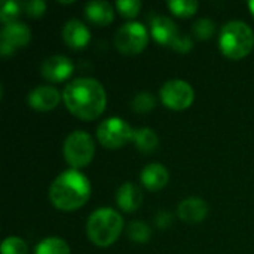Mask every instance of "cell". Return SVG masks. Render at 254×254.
I'll return each instance as SVG.
<instances>
[{"mask_svg": "<svg viewBox=\"0 0 254 254\" xmlns=\"http://www.w3.org/2000/svg\"><path fill=\"white\" fill-rule=\"evenodd\" d=\"M162 103L171 110H185L188 109L195 98V91L183 79L167 80L159 91Z\"/></svg>", "mask_w": 254, "mask_h": 254, "instance_id": "obj_9", "label": "cell"}, {"mask_svg": "<svg viewBox=\"0 0 254 254\" xmlns=\"http://www.w3.org/2000/svg\"><path fill=\"white\" fill-rule=\"evenodd\" d=\"M74 70V65L71 63V60L65 55L57 54V55H51L48 58L43 60L40 71L42 76L52 83L57 82H63L65 79H68L71 76Z\"/></svg>", "mask_w": 254, "mask_h": 254, "instance_id": "obj_11", "label": "cell"}, {"mask_svg": "<svg viewBox=\"0 0 254 254\" xmlns=\"http://www.w3.org/2000/svg\"><path fill=\"white\" fill-rule=\"evenodd\" d=\"M150 33L158 43L168 45L179 52H189L193 46V40L189 34L182 31L177 24L165 15H158L152 19Z\"/></svg>", "mask_w": 254, "mask_h": 254, "instance_id": "obj_5", "label": "cell"}, {"mask_svg": "<svg viewBox=\"0 0 254 254\" xmlns=\"http://www.w3.org/2000/svg\"><path fill=\"white\" fill-rule=\"evenodd\" d=\"M63 98V94L51 85H40L30 91L28 94V104L31 109L39 112H49L54 110L60 100Z\"/></svg>", "mask_w": 254, "mask_h": 254, "instance_id": "obj_12", "label": "cell"}, {"mask_svg": "<svg viewBox=\"0 0 254 254\" xmlns=\"http://www.w3.org/2000/svg\"><path fill=\"white\" fill-rule=\"evenodd\" d=\"M21 9H22V6L18 1H13V0L3 1L1 9H0V21L4 25L6 24H12V22H16V18L19 16Z\"/></svg>", "mask_w": 254, "mask_h": 254, "instance_id": "obj_24", "label": "cell"}, {"mask_svg": "<svg viewBox=\"0 0 254 254\" xmlns=\"http://www.w3.org/2000/svg\"><path fill=\"white\" fill-rule=\"evenodd\" d=\"M31 39V31L30 28L16 21L12 24L3 25L0 31V54L3 57L12 55L16 49L24 48Z\"/></svg>", "mask_w": 254, "mask_h": 254, "instance_id": "obj_10", "label": "cell"}, {"mask_svg": "<svg viewBox=\"0 0 254 254\" xmlns=\"http://www.w3.org/2000/svg\"><path fill=\"white\" fill-rule=\"evenodd\" d=\"M219 48L222 54L231 60L244 58L254 48L253 28L241 19L228 21L220 30Z\"/></svg>", "mask_w": 254, "mask_h": 254, "instance_id": "obj_4", "label": "cell"}, {"mask_svg": "<svg viewBox=\"0 0 254 254\" xmlns=\"http://www.w3.org/2000/svg\"><path fill=\"white\" fill-rule=\"evenodd\" d=\"M1 254H28V246L19 237H7L1 243Z\"/></svg>", "mask_w": 254, "mask_h": 254, "instance_id": "obj_25", "label": "cell"}, {"mask_svg": "<svg viewBox=\"0 0 254 254\" xmlns=\"http://www.w3.org/2000/svg\"><path fill=\"white\" fill-rule=\"evenodd\" d=\"M91 196V183L79 170L70 168L55 177L49 188L52 205L63 211H73L86 204Z\"/></svg>", "mask_w": 254, "mask_h": 254, "instance_id": "obj_2", "label": "cell"}, {"mask_svg": "<svg viewBox=\"0 0 254 254\" xmlns=\"http://www.w3.org/2000/svg\"><path fill=\"white\" fill-rule=\"evenodd\" d=\"M177 214L186 223H199L208 216V205L202 198L189 196L179 204Z\"/></svg>", "mask_w": 254, "mask_h": 254, "instance_id": "obj_14", "label": "cell"}, {"mask_svg": "<svg viewBox=\"0 0 254 254\" xmlns=\"http://www.w3.org/2000/svg\"><path fill=\"white\" fill-rule=\"evenodd\" d=\"M21 6L30 16H42L46 10V3L43 0H27L22 1Z\"/></svg>", "mask_w": 254, "mask_h": 254, "instance_id": "obj_27", "label": "cell"}, {"mask_svg": "<svg viewBox=\"0 0 254 254\" xmlns=\"http://www.w3.org/2000/svg\"><path fill=\"white\" fill-rule=\"evenodd\" d=\"M155 104H156V100H155L153 94H150L147 91H141V92L135 94L131 101V107L137 113H147L155 107Z\"/></svg>", "mask_w": 254, "mask_h": 254, "instance_id": "obj_22", "label": "cell"}, {"mask_svg": "<svg viewBox=\"0 0 254 254\" xmlns=\"http://www.w3.org/2000/svg\"><path fill=\"white\" fill-rule=\"evenodd\" d=\"M34 254H70V247L63 238L48 237L36 246Z\"/></svg>", "mask_w": 254, "mask_h": 254, "instance_id": "obj_19", "label": "cell"}, {"mask_svg": "<svg viewBox=\"0 0 254 254\" xmlns=\"http://www.w3.org/2000/svg\"><path fill=\"white\" fill-rule=\"evenodd\" d=\"M124 226V219L116 210L103 207L92 211L88 217L86 235L92 244L98 247H107L119 238Z\"/></svg>", "mask_w": 254, "mask_h": 254, "instance_id": "obj_3", "label": "cell"}, {"mask_svg": "<svg viewBox=\"0 0 254 254\" xmlns=\"http://www.w3.org/2000/svg\"><path fill=\"white\" fill-rule=\"evenodd\" d=\"M140 180L143 183V186L152 192L155 190H161L170 180V173L168 170L159 164V162H152L147 164L141 173H140Z\"/></svg>", "mask_w": 254, "mask_h": 254, "instance_id": "obj_16", "label": "cell"}, {"mask_svg": "<svg viewBox=\"0 0 254 254\" xmlns=\"http://www.w3.org/2000/svg\"><path fill=\"white\" fill-rule=\"evenodd\" d=\"M63 39L65 45L70 46L71 49H82L89 43L91 31L86 27V24H83V21L71 18L63 27Z\"/></svg>", "mask_w": 254, "mask_h": 254, "instance_id": "obj_13", "label": "cell"}, {"mask_svg": "<svg viewBox=\"0 0 254 254\" xmlns=\"http://www.w3.org/2000/svg\"><path fill=\"white\" fill-rule=\"evenodd\" d=\"M63 101L67 110L79 119L92 121L106 107L107 95L104 86L94 77H76L63 91Z\"/></svg>", "mask_w": 254, "mask_h": 254, "instance_id": "obj_1", "label": "cell"}, {"mask_svg": "<svg viewBox=\"0 0 254 254\" xmlns=\"http://www.w3.org/2000/svg\"><path fill=\"white\" fill-rule=\"evenodd\" d=\"M192 31H193V36L196 39H201V40H207L210 39L214 31H216V24L213 19L210 18H199L193 22V27H192Z\"/></svg>", "mask_w": 254, "mask_h": 254, "instance_id": "obj_23", "label": "cell"}, {"mask_svg": "<svg viewBox=\"0 0 254 254\" xmlns=\"http://www.w3.org/2000/svg\"><path fill=\"white\" fill-rule=\"evenodd\" d=\"M150 235H152L150 226L141 220H132L127 226V237L134 243H141V244L147 243L150 240Z\"/></svg>", "mask_w": 254, "mask_h": 254, "instance_id": "obj_20", "label": "cell"}, {"mask_svg": "<svg viewBox=\"0 0 254 254\" xmlns=\"http://www.w3.org/2000/svg\"><path fill=\"white\" fill-rule=\"evenodd\" d=\"M167 4L174 15L182 18L192 16L199 7V3L196 0H170Z\"/></svg>", "mask_w": 254, "mask_h": 254, "instance_id": "obj_21", "label": "cell"}, {"mask_svg": "<svg viewBox=\"0 0 254 254\" xmlns=\"http://www.w3.org/2000/svg\"><path fill=\"white\" fill-rule=\"evenodd\" d=\"M132 140H134V144L137 146V149L143 153L155 152L159 144L158 134L149 127H141V128L134 129Z\"/></svg>", "mask_w": 254, "mask_h": 254, "instance_id": "obj_18", "label": "cell"}, {"mask_svg": "<svg viewBox=\"0 0 254 254\" xmlns=\"http://www.w3.org/2000/svg\"><path fill=\"white\" fill-rule=\"evenodd\" d=\"M249 7H250V10H252V13H253V16H254V0L249 1Z\"/></svg>", "mask_w": 254, "mask_h": 254, "instance_id": "obj_29", "label": "cell"}, {"mask_svg": "<svg viewBox=\"0 0 254 254\" xmlns=\"http://www.w3.org/2000/svg\"><path fill=\"white\" fill-rule=\"evenodd\" d=\"M63 153L67 164L77 170L86 167L95 155L94 138L82 129H76L67 135L63 144Z\"/></svg>", "mask_w": 254, "mask_h": 254, "instance_id": "obj_6", "label": "cell"}, {"mask_svg": "<svg viewBox=\"0 0 254 254\" xmlns=\"http://www.w3.org/2000/svg\"><path fill=\"white\" fill-rule=\"evenodd\" d=\"M116 9L121 12V15L127 18H134L141 9V1L140 0H118Z\"/></svg>", "mask_w": 254, "mask_h": 254, "instance_id": "obj_26", "label": "cell"}, {"mask_svg": "<svg viewBox=\"0 0 254 254\" xmlns=\"http://www.w3.org/2000/svg\"><path fill=\"white\" fill-rule=\"evenodd\" d=\"M115 201L122 211L131 213V211H135L137 208H140V205L143 202V192L135 183L127 182L118 188Z\"/></svg>", "mask_w": 254, "mask_h": 254, "instance_id": "obj_15", "label": "cell"}, {"mask_svg": "<svg viewBox=\"0 0 254 254\" xmlns=\"http://www.w3.org/2000/svg\"><path fill=\"white\" fill-rule=\"evenodd\" d=\"M155 225L159 229H167L173 225V214L170 211L161 210L156 216H155Z\"/></svg>", "mask_w": 254, "mask_h": 254, "instance_id": "obj_28", "label": "cell"}, {"mask_svg": "<svg viewBox=\"0 0 254 254\" xmlns=\"http://www.w3.org/2000/svg\"><path fill=\"white\" fill-rule=\"evenodd\" d=\"M86 18L97 25H107L115 18L113 6L104 0H92L85 4Z\"/></svg>", "mask_w": 254, "mask_h": 254, "instance_id": "obj_17", "label": "cell"}, {"mask_svg": "<svg viewBox=\"0 0 254 254\" xmlns=\"http://www.w3.org/2000/svg\"><path fill=\"white\" fill-rule=\"evenodd\" d=\"M134 129L131 125L118 116H110L104 119L97 128L98 141L107 149H119L132 140Z\"/></svg>", "mask_w": 254, "mask_h": 254, "instance_id": "obj_8", "label": "cell"}, {"mask_svg": "<svg viewBox=\"0 0 254 254\" xmlns=\"http://www.w3.org/2000/svg\"><path fill=\"white\" fill-rule=\"evenodd\" d=\"M149 42L147 28L138 21H128L122 24L115 33V46L127 55L140 54Z\"/></svg>", "mask_w": 254, "mask_h": 254, "instance_id": "obj_7", "label": "cell"}]
</instances>
